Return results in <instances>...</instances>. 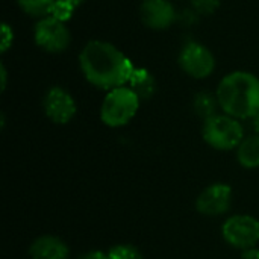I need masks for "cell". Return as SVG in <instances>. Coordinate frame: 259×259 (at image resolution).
I'll return each mask as SVG.
<instances>
[{
	"mask_svg": "<svg viewBox=\"0 0 259 259\" xmlns=\"http://www.w3.org/2000/svg\"><path fill=\"white\" fill-rule=\"evenodd\" d=\"M79 65L91 85L108 91L124 87L135 70L131 59L121 50L100 39L85 44L79 55Z\"/></svg>",
	"mask_w": 259,
	"mask_h": 259,
	"instance_id": "obj_1",
	"label": "cell"
},
{
	"mask_svg": "<svg viewBox=\"0 0 259 259\" xmlns=\"http://www.w3.org/2000/svg\"><path fill=\"white\" fill-rule=\"evenodd\" d=\"M215 96L223 112L234 118H253L259 112V79L249 71L226 74Z\"/></svg>",
	"mask_w": 259,
	"mask_h": 259,
	"instance_id": "obj_2",
	"label": "cell"
},
{
	"mask_svg": "<svg viewBox=\"0 0 259 259\" xmlns=\"http://www.w3.org/2000/svg\"><path fill=\"white\" fill-rule=\"evenodd\" d=\"M141 99L129 87H118L105 96L100 108V118L109 127L127 124L138 112Z\"/></svg>",
	"mask_w": 259,
	"mask_h": 259,
	"instance_id": "obj_3",
	"label": "cell"
},
{
	"mask_svg": "<svg viewBox=\"0 0 259 259\" xmlns=\"http://www.w3.org/2000/svg\"><path fill=\"white\" fill-rule=\"evenodd\" d=\"M203 140L217 150L237 149L244 140V129L238 118L228 114H215L203 123Z\"/></svg>",
	"mask_w": 259,
	"mask_h": 259,
	"instance_id": "obj_4",
	"label": "cell"
},
{
	"mask_svg": "<svg viewBox=\"0 0 259 259\" xmlns=\"http://www.w3.org/2000/svg\"><path fill=\"white\" fill-rule=\"evenodd\" d=\"M223 238L232 247L246 250L259 243V220L252 215H232L222 228Z\"/></svg>",
	"mask_w": 259,
	"mask_h": 259,
	"instance_id": "obj_5",
	"label": "cell"
},
{
	"mask_svg": "<svg viewBox=\"0 0 259 259\" xmlns=\"http://www.w3.org/2000/svg\"><path fill=\"white\" fill-rule=\"evenodd\" d=\"M33 38H35V42L49 53L64 52L71 41V35L65 23L50 15L41 18L35 24Z\"/></svg>",
	"mask_w": 259,
	"mask_h": 259,
	"instance_id": "obj_6",
	"label": "cell"
},
{
	"mask_svg": "<svg viewBox=\"0 0 259 259\" xmlns=\"http://www.w3.org/2000/svg\"><path fill=\"white\" fill-rule=\"evenodd\" d=\"M181 68L194 79H205L212 74L215 68V59L212 52L196 41L188 42L179 55Z\"/></svg>",
	"mask_w": 259,
	"mask_h": 259,
	"instance_id": "obj_7",
	"label": "cell"
},
{
	"mask_svg": "<svg viewBox=\"0 0 259 259\" xmlns=\"http://www.w3.org/2000/svg\"><path fill=\"white\" fill-rule=\"evenodd\" d=\"M42 106L46 115L58 124L68 123L76 114V102L73 96L61 87H53L46 93Z\"/></svg>",
	"mask_w": 259,
	"mask_h": 259,
	"instance_id": "obj_8",
	"label": "cell"
},
{
	"mask_svg": "<svg viewBox=\"0 0 259 259\" xmlns=\"http://www.w3.org/2000/svg\"><path fill=\"white\" fill-rule=\"evenodd\" d=\"M232 202V190L226 184H212L205 188L196 200V208L200 214L217 217L228 212Z\"/></svg>",
	"mask_w": 259,
	"mask_h": 259,
	"instance_id": "obj_9",
	"label": "cell"
},
{
	"mask_svg": "<svg viewBox=\"0 0 259 259\" xmlns=\"http://www.w3.org/2000/svg\"><path fill=\"white\" fill-rule=\"evenodd\" d=\"M140 15L143 23L155 30L167 29L176 20L175 6L168 0H143Z\"/></svg>",
	"mask_w": 259,
	"mask_h": 259,
	"instance_id": "obj_10",
	"label": "cell"
},
{
	"mask_svg": "<svg viewBox=\"0 0 259 259\" xmlns=\"http://www.w3.org/2000/svg\"><path fill=\"white\" fill-rule=\"evenodd\" d=\"M32 259H68V247L67 244L53 235H42L38 237L30 249H29Z\"/></svg>",
	"mask_w": 259,
	"mask_h": 259,
	"instance_id": "obj_11",
	"label": "cell"
},
{
	"mask_svg": "<svg viewBox=\"0 0 259 259\" xmlns=\"http://www.w3.org/2000/svg\"><path fill=\"white\" fill-rule=\"evenodd\" d=\"M127 87L135 91V94L140 99H150L156 93V80L146 68H137L134 70Z\"/></svg>",
	"mask_w": 259,
	"mask_h": 259,
	"instance_id": "obj_12",
	"label": "cell"
},
{
	"mask_svg": "<svg viewBox=\"0 0 259 259\" xmlns=\"http://www.w3.org/2000/svg\"><path fill=\"white\" fill-rule=\"evenodd\" d=\"M238 162L246 168L259 167V135H250L237 147Z\"/></svg>",
	"mask_w": 259,
	"mask_h": 259,
	"instance_id": "obj_13",
	"label": "cell"
},
{
	"mask_svg": "<svg viewBox=\"0 0 259 259\" xmlns=\"http://www.w3.org/2000/svg\"><path fill=\"white\" fill-rule=\"evenodd\" d=\"M219 99L217 96L211 94V93H199L194 97V111L197 112L199 117H202L203 120L212 117L217 114V108H219Z\"/></svg>",
	"mask_w": 259,
	"mask_h": 259,
	"instance_id": "obj_14",
	"label": "cell"
},
{
	"mask_svg": "<svg viewBox=\"0 0 259 259\" xmlns=\"http://www.w3.org/2000/svg\"><path fill=\"white\" fill-rule=\"evenodd\" d=\"M17 3L23 12L32 17H47L55 0H17Z\"/></svg>",
	"mask_w": 259,
	"mask_h": 259,
	"instance_id": "obj_15",
	"label": "cell"
},
{
	"mask_svg": "<svg viewBox=\"0 0 259 259\" xmlns=\"http://www.w3.org/2000/svg\"><path fill=\"white\" fill-rule=\"evenodd\" d=\"M108 259H144L143 253L131 244H118L109 249Z\"/></svg>",
	"mask_w": 259,
	"mask_h": 259,
	"instance_id": "obj_16",
	"label": "cell"
},
{
	"mask_svg": "<svg viewBox=\"0 0 259 259\" xmlns=\"http://www.w3.org/2000/svg\"><path fill=\"white\" fill-rule=\"evenodd\" d=\"M74 9L76 8L71 3L65 2V0H55V3H53V6L50 9L49 15L53 17V18H56V20H59V21H64L65 23V21H68L73 17Z\"/></svg>",
	"mask_w": 259,
	"mask_h": 259,
	"instance_id": "obj_17",
	"label": "cell"
},
{
	"mask_svg": "<svg viewBox=\"0 0 259 259\" xmlns=\"http://www.w3.org/2000/svg\"><path fill=\"white\" fill-rule=\"evenodd\" d=\"M191 5L200 14H212L219 8L220 0H191Z\"/></svg>",
	"mask_w": 259,
	"mask_h": 259,
	"instance_id": "obj_18",
	"label": "cell"
},
{
	"mask_svg": "<svg viewBox=\"0 0 259 259\" xmlns=\"http://www.w3.org/2000/svg\"><path fill=\"white\" fill-rule=\"evenodd\" d=\"M12 39H14V33H12V29L9 27L8 23H3L2 24V53H5L11 46H12Z\"/></svg>",
	"mask_w": 259,
	"mask_h": 259,
	"instance_id": "obj_19",
	"label": "cell"
},
{
	"mask_svg": "<svg viewBox=\"0 0 259 259\" xmlns=\"http://www.w3.org/2000/svg\"><path fill=\"white\" fill-rule=\"evenodd\" d=\"M80 259H108V255L100 250H91L85 255H82Z\"/></svg>",
	"mask_w": 259,
	"mask_h": 259,
	"instance_id": "obj_20",
	"label": "cell"
},
{
	"mask_svg": "<svg viewBox=\"0 0 259 259\" xmlns=\"http://www.w3.org/2000/svg\"><path fill=\"white\" fill-rule=\"evenodd\" d=\"M243 258L244 259H259V249L258 247H250L243 250Z\"/></svg>",
	"mask_w": 259,
	"mask_h": 259,
	"instance_id": "obj_21",
	"label": "cell"
},
{
	"mask_svg": "<svg viewBox=\"0 0 259 259\" xmlns=\"http://www.w3.org/2000/svg\"><path fill=\"white\" fill-rule=\"evenodd\" d=\"M0 74H2V91L6 88V68H5V65L2 64V67H0Z\"/></svg>",
	"mask_w": 259,
	"mask_h": 259,
	"instance_id": "obj_22",
	"label": "cell"
},
{
	"mask_svg": "<svg viewBox=\"0 0 259 259\" xmlns=\"http://www.w3.org/2000/svg\"><path fill=\"white\" fill-rule=\"evenodd\" d=\"M252 123H253V129L256 131V135H259V112L255 114V117L252 118Z\"/></svg>",
	"mask_w": 259,
	"mask_h": 259,
	"instance_id": "obj_23",
	"label": "cell"
},
{
	"mask_svg": "<svg viewBox=\"0 0 259 259\" xmlns=\"http://www.w3.org/2000/svg\"><path fill=\"white\" fill-rule=\"evenodd\" d=\"M65 2H68V3H71V5H73L74 8H77V6H79V5H80V3H82L83 0H65Z\"/></svg>",
	"mask_w": 259,
	"mask_h": 259,
	"instance_id": "obj_24",
	"label": "cell"
}]
</instances>
